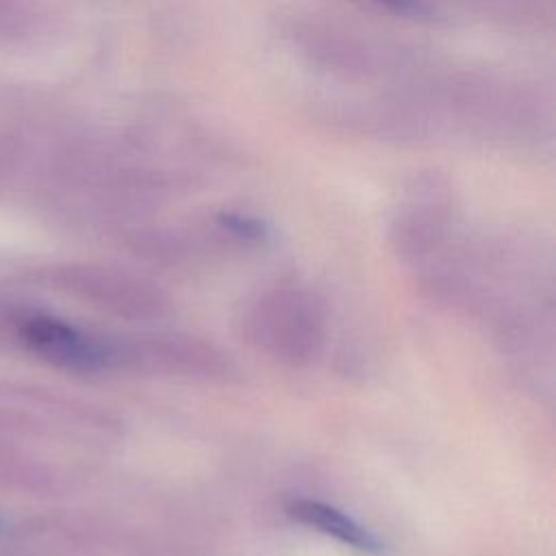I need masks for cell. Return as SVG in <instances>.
I'll return each instance as SVG.
<instances>
[{
	"label": "cell",
	"mask_w": 556,
	"mask_h": 556,
	"mask_svg": "<svg viewBox=\"0 0 556 556\" xmlns=\"http://www.w3.org/2000/svg\"><path fill=\"white\" fill-rule=\"evenodd\" d=\"M20 339L39 358L70 371H100L111 361V352L104 343L72 324L48 315L24 319Z\"/></svg>",
	"instance_id": "6da1fadb"
},
{
	"label": "cell",
	"mask_w": 556,
	"mask_h": 556,
	"mask_svg": "<svg viewBox=\"0 0 556 556\" xmlns=\"http://www.w3.org/2000/svg\"><path fill=\"white\" fill-rule=\"evenodd\" d=\"M287 513L298 523L317 530L319 534L330 536L345 547H352L363 554L382 552L380 539L371 530L361 526L356 519H352L348 513L339 510L337 506L317 500H291L287 504Z\"/></svg>",
	"instance_id": "7a4b0ae2"
},
{
	"label": "cell",
	"mask_w": 556,
	"mask_h": 556,
	"mask_svg": "<svg viewBox=\"0 0 556 556\" xmlns=\"http://www.w3.org/2000/svg\"><path fill=\"white\" fill-rule=\"evenodd\" d=\"M219 224L230 230L232 235L248 239V241H258L265 237V226L263 222L248 217V215H239V213H222L219 215Z\"/></svg>",
	"instance_id": "3957f363"
},
{
	"label": "cell",
	"mask_w": 556,
	"mask_h": 556,
	"mask_svg": "<svg viewBox=\"0 0 556 556\" xmlns=\"http://www.w3.org/2000/svg\"><path fill=\"white\" fill-rule=\"evenodd\" d=\"M20 148H22V143L15 137H11V135L0 137V176L15 169L17 159H20Z\"/></svg>",
	"instance_id": "277c9868"
},
{
	"label": "cell",
	"mask_w": 556,
	"mask_h": 556,
	"mask_svg": "<svg viewBox=\"0 0 556 556\" xmlns=\"http://www.w3.org/2000/svg\"><path fill=\"white\" fill-rule=\"evenodd\" d=\"M378 2L397 13H406V15H426L428 13L426 0H378Z\"/></svg>",
	"instance_id": "5b68a950"
},
{
	"label": "cell",
	"mask_w": 556,
	"mask_h": 556,
	"mask_svg": "<svg viewBox=\"0 0 556 556\" xmlns=\"http://www.w3.org/2000/svg\"><path fill=\"white\" fill-rule=\"evenodd\" d=\"M17 22V0H0V26Z\"/></svg>",
	"instance_id": "8992f818"
}]
</instances>
